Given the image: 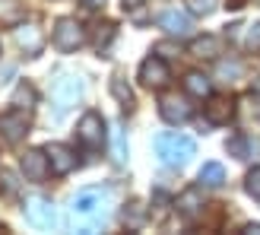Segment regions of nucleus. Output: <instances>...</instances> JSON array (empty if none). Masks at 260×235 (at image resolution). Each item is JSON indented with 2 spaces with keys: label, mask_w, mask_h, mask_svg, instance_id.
<instances>
[{
  "label": "nucleus",
  "mask_w": 260,
  "mask_h": 235,
  "mask_svg": "<svg viewBox=\"0 0 260 235\" xmlns=\"http://www.w3.org/2000/svg\"><path fill=\"white\" fill-rule=\"evenodd\" d=\"M25 219L35 229H54L57 226V210L48 197H29L25 200Z\"/></svg>",
  "instance_id": "nucleus-8"
},
{
  "label": "nucleus",
  "mask_w": 260,
  "mask_h": 235,
  "mask_svg": "<svg viewBox=\"0 0 260 235\" xmlns=\"http://www.w3.org/2000/svg\"><path fill=\"white\" fill-rule=\"evenodd\" d=\"M80 96H83V80H80V76H73V73L60 76V80L54 83V89H51V99H54L57 114H67L76 102H80Z\"/></svg>",
  "instance_id": "nucleus-5"
},
{
  "label": "nucleus",
  "mask_w": 260,
  "mask_h": 235,
  "mask_svg": "<svg viewBox=\"0 0 260 235\" xmlns=\"http://www.w3.org/2000/svg\"><path fill=\"white\" fill-rule=\"evenodd\" d=\"M25 134H29V111H22V108H10L0 114V137H4L7 143H22Z\"/></svg>",
  "instance_id": "nucleus-7"
},
{
  "label": "nucleus",
  "mask_w": 260,
  "mask_h": 235,
  "mask_svg": "<svg viewBox=\"0 0 260 235\" xmlns=\"http://www.w3.org/2000/svg\"><path fill=\"white\" fill-rule=\"evenodd\" d=\"M159 114H162V121H168V124H184V121H190L193 105L187 102V96L162 93L159 96Z\"/></svg>",
  "instance_id": "nucleus-6"
},
{
  "label": "nucleus",
  "mask_w": 260,
  "mask_h": 235,
  "mask_svg": "<svg viewBox=\"0 0 260 235\" xmlns=\"http://www.w3.org/2000/svg\"><path fill=\"white\" fill-rule=\"evenodd\" d=\"M200 185L203 188H222L225 185V168H222V162H203V168H200Z\"/></svg>",
  "instance_id": "nucleus-17"
},
{
  "label": "nucleus",
  "mask_w": 260,
  "mask_h": 235,
  "mask_svg": "<svg viewBox=\"0 0 260 235\" xmlns=\"http://www.w3.org/2000/svg\"><path fill=\"white\" fill-rule=\"evenodd\" d=\"M143 0H124V7H140Z\"/></svg>",
  "instance_id": "nucleus-32"
},
{
  "label": "nucleus",
  "mask_w": 260,
  "mask_h": 235,
  "mask_svg": "<svg viewBox=\"0 0 260 235\" xmlns=\"http://www.w3.org/2000/svg\"><path fill=\"white\" fill-rule=\"evenodd\" d=\"M175 207H178V213L181 216H193V213H200L203 210V197H200V188H187L184 194H181V197L175 200Z\"/></svg>",
  "instance_id": "nucleus-16"
},
{
  "label": "nucleus",
  "mask_w": 260,
  "mask_h": 235,
  "mask_svg": "<svg viewBox=\"0 0 260 235\" xmlns=\"http://www.w3.org/2000/svg\"><path fill=\"white\" fill-rule=\"evenodd\" d=\"M13 35H16V45L25 54H38V51H42V32H38L35 25H19Z\"/></svg>",
  "instance_id": "nucleus-15"
},
{
  "label": "nucleus",
  "mask_w": 260,
  "mask_h": 235,
  "mask_svg": "<svg viewBox=\"0 0 260 235\" xmlns=\"http://www.w3.org/2000/svg\"><path fill=\"white\" fill-rule=\"evenodd\" d=\"M203 111H206V121L210 124H229L232 118H235V102L229 96H210Z\"/></svg>",
  "instance_id": "nucleus-12"
},
{
  "label": "nucleus",
  "mask_w": 260,
  "mask_h": 235,
  "mask_svg": "<svg viewBox=\"0 0 260 235\" xmlns=\"http://www.w3.org/2000/svg\"><path fill=\"white\" fill-rule=\"evenodd\" d=\"M244 102H248V111H251L254 118H260V93H251Z\"/></svg>",
  "instance_id": "nucleus-29"
},
{
  "label": "nucleus",
  "mask_w": 260,
  "mask_h": 235,
  "mask_svg": "<svg viewBox=\"0 0 260 235\" xmlns=\"http://www.w3.org/2000/svg\"><path fill=\"white\" fill-rule=\"evenodd\" d=\"M184 89H187V96L210 99V80H206L203 73H197V70H190V73L184 76Z\"/></svg>",
  "instance_id": "nucleus-18"
},
{
  "label": "nucleus",
  "mask_w": 260,
  "mask_h": 235,
  "mask_svg": "<svg viewBox=\"0 0 260 235\" xmlns=\"http://www.w3.org/2000/svg\"><path fill=\"white\" fill-rule=\"evenodd\" d=\"M222 38L219 35H200V38H193L190 42V54L193 57H200V61H216L219 54H222Z\"/></svg>",
  "instance_id": "nucleus-14"
},
{
  "label": "nucleus",
  "mask_w": 260,
  "mask_h": 235,
  "mask_svg": "<svg viewBox=\"0 0 260 235\" xmlns=\"http://www.w3.org/2000/svg\"><path fill=\"white\" fill-rule=\"evenodd\" d=\"M159 25L175 38H190V32H193V19L184 10H165L159 16Z\"/></svg>",
  "instance_id": "nucleus-11"
},
{
  "label": "nucleus",
  "mask_w": 260,
  "mask_h": 235,
  "mask_svg": "<svg viewBox=\"0 0 260 235\" xmlns=\"http://www.w3.org/2000/svg\"><path fill=\"white\" fill-rule=\"evenodd\" d=\"M54 48L63 51V54H70V51H76L83 42H86V29H83V22H76L73 16H63L54 22Z\"/></svg>",
  "instance_id": "nucleus-4"
},
{
  "label": "nucleus",
  "mask_w": 260,
  "mask_h": 235,
  "mask_svg": "<svg viewBox=\"0 0 260 235\" xmlns=\"http://www.w3.org/2000/svg\"><path fill=\"white\" fill-rule=\"evenodd\" d=\"M219 76H222L225 83L238 80V76H241V64L238 61H222V64H219Z\"/></svg>",
  "instance_id": "nucleus-22"
},
{
  "label": "nucleus",
  "mask_w": 260,
  "mask_h": 235,
  "mask_svg": "<svg viewBox=\"0 0 260 235\" xmlns=\"http://www.w3.org/2000/svg\"><path fill=\"white\" fill-rule=\"evenodd\" d=\"M127 216H130V226L137 229V226L143 223V203H140V200H130V203L124 207V219H127Z\"/></svg>",
  "instance_id": "nucleus-24"
},
{
  "label": "nucleus",
  "mask_w": 260,
  "mask_h": 235,
  "mask_svg": "<svg viewBox=\"0 0 260 235\" xmlns=\"http://www.w3.org/2000/svg\"><path fill=\"white\" fill-rule=\"evenodd\" d=\"M244 191H248L251 197H257V200H260V165L248 172V178H244Z\"/></svg>",
  "instance_id": "nucleus-23"
},
{
  "label": "nucleus",
  "mask_w": 260,
  "mask_h": 235,
  "mask_svg": "<svg viewBox=\"0 0 260 235\" xmlns=\"http://www.w3.org/2000/svg\"><path fill=\"white\" fill-rule=\"evenodd\" d=\"M83 7H89V10H99V7H105V0H83Z\"/></svg>",
  "instance_id": "nucleus-31"
},
{
  "label": "nucleus",
  "mask_w": 260,
  "mask_h": 235,
  "mask_svg": "<svg viewBox=\"0 0 260 235\" xmlns=\"http://www.w3.org/2000/svg\"><path fill=\"white\" fill-rule=\"evenodd\" d=\"M95 48H99V54L102 51H108V45H111V38H114V25L111 22H105V25H95Z\"/></svg>",
  "instance_id": "nucleus-21"
},
{
  "label": "nucleus",
  "mask_w": 260,
  "mask_h": 235,
  "mask_svg": "<svg viewBox=\"0 0 260 235\" xmlns=\"http://www.w3.org/2000/svg\"><path fill=\"white\" fill-rule=\"evenodd\" d=\"M127 159V140H124V134H121V130H118V137H114V162H124Z\"/></svg>",
  "instance_id": "nucleus-27"
},
{
  "label": "nucleus",
  "mask_w": 260,
  "mask_h": 235,
  "mask_svg": "<svg viewBox=\"0 0 260 235\" xmlns=\"http://www.w3.org/2000/svg\"><path fill=\"white\" fill-rule=\"evenodd\" d=\"M45 153H48V159H51V172H54V175H70L73 172L76 156H73L70 146H63V143H48Z\"/></svg>",
  "instance_id": "nucleus-13"
},
{
  "label": "nucleus",
  "mask_w": 260,
  "mask_h": 235,
  "mask_svg": "<svg viewBox=\"0 0 260 235\" xmlns=\"http://www.w3.org/2000/svg\"><path fill=\"white\" fill-rule=\"evenodd\" d=\"M244 235H260V223H248L244 226Z\"/></svg>",
  "instance_id": "nucleus-30"
},
{
  "label": "nucleus",
  "mask_w": 260,
  "mask_h": 235,
  "mask_svg": "<svg viewBox=\"0 0 260 235\" xmlns=\"http://www.w3.org/2000/svg\"><path fill=\"white\" fill-rule=\"evenodd\" d=\"M108 86H111V96L118 99L124 108H130V105H134V89H130V86L124 83V76H121V73H114Z\"/></svg>",
  "instance_id": "nucleus-20"
},
{
  "label": "nucleus",
  "mask_w": 260,
  "mask_h": 235,
  "mask_svg": "<svg viewBox=\"0 0 260 235\" xmlns=\"http://www.w3.org/2000/svg\"><path fill=\"white\" fill-rule=\"evenodd\" d=\"M13 108H22V111H32L35 108V89L29 83H19L16 89H13V99H10Z\"/></svg>",
  "instance_id": "nucleus-19"
},
{
  "label": "nucleus",
  "mask_w": 260,
  "mask_h": 235,
  "mask_svg": "<svg viewBox=\"0 0 260 235\" xmlns=\"http://www.w3.org/2000/svg\"><path fill=\"white\" fill-rule=\"evenodd\" d=\"M216 10V0H190V13H197V16H210Z\"/></svg>",
  "instance_id": "nucleus-26"
},
{
  "label": "nucleus",
  "mask_w": 260,
  "mask_h": 235,
  "mask_svg": "<svg viewBox=\"0 0 260 235\" xmlns=\"http://www.w3.org/2000/svg\"><path fill=\"white\" fill-rule=\"evenodd\" d=\"M254 4H257V7H260V0H254Z\"/></svg>",
  "instance_id": "nucleus-33"
},
{
  "label": "nucleus",
  "mask_w": 260,
  "mask_h": 235,
  "mask_svg": "<svg viewBox=\"0 0 260 235\" xmlns=\"http://www.w3.org/2000/svg\"><path fill=\"white\" fill-rule=\"evenodd\" d=\"M76 140L86 153H102L105 146V121H102L99 111H86L76 124Z\"/></svg>",
  "instance_id": "nucleus-3"
},
{
  "label": "nucleus",
  "mask_w": 260,
  "mask_h": 235,
  "mask_svg": "<svg viewBox=\"0 0 260 235\" xmlns=\"http://www.w3.org/2000/svg\"><path fill=\"white\" fill-rule=\"evenodd\" d=\"M244 45H248L251 51H260V22H254L248 29V38H244Z\"/></svg>",
  "instance_id": "nucleus-28"
},
{
  "label": "nucleus",
  "mask_w": 260,
  "mask_h": 235,
  "mask_svg": "<svg viewBox=\"0 0 260 235\" xmlns=\"http://www.w3.org/2000/svg\"><path fill=\"white\" fill-rule=\"evenodd\" d=\"M108 207H111V194L108 191H102V188L80 191L70 200V226L80 229V232H95L99 226H105Z\"/></svg>",
  "instance_id": "nucleus-1"
},
{
  "label": "nucleus",
  "mask_w": 260,
  "mask_h": 235,
  "mask_svg": "<svg viewBox=\"0 0 260 235\" xmlns=\"http://www.w3.org/2000/svg\"><path fill=\"white\" fill-rule=\"evenodd\" d=\"M244 146H248V140H244V137H232V140L225 143V150L235 156V159H244V156H248V153H244Z\"/></svg>",
  "instance_id": "nucleus-25"
},
{
  "label": "nucleus",
  "mask_w": 260,
  "mask_h": 235,
  "mask_svg": "<svg viewBox=\"0 0 260 235\" xmlns=\"http://www.w3.org/2000/svg\"><path fill=\"white\" fill-rule=\"evenodd\" d=\"M19 168H22L25 181H35V185H42V181L51 175V159H48L45 150H25L22 159H19Z\"/></svg>",
  "instance_id": "nucleus-10"
},
{
  "label": "nucleus",
  "mask_w": 260,
  "mask_h": 235,
  "mask_svg": "<svg viewBox=\"0 0 260 235\" xmlns=\"http://www.w3.org/2000/svg\"><path fill=\"white\" fill-rule=\"evenodd\" d=\"M168 80H172V70H168V64L162 57L149 54L146 61L140 64V83L146 86V89H165Z\"/></svg>",
  "instance_id": "nucleus-9"
},
{
  "label": "nucleus",
  "mask_w": 260,
  "mask_h": 235,
  "mask_svg": "<svg viewBox=\"0 0 260 235\" xmlns=\"http://www.w3.org/2000/svg\"><path fill=\"white\" fill-rule=\"evenodd\" d=\"M197 153V143L184 134H159L155 137V156L168 168H181L190 162V156Z\"/></svg>",
  "instance_id": "nucleus-2"
}]
</instances>
